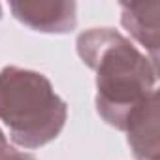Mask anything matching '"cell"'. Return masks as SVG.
<instances>
[{
    "label": "cell",
    "instance_id": "8992f818",
    "mask_svg": "<svg viewBox=\"0 0 160 160\" xmlns=\"http://www.w3.org/2000/svg\"><path fill=\"white\" fill-rule=\"evenodd\" d=\"M0 160H36L30 152H25V151H17L13 147H4L0 151Z\"/></svg>",
    "mask_w": 160,
    "mask_h": 160
},
{
    "label": "cell",
    "instance_id": "ba28073f",
    "mask_svg": "<svg viewBox=\"0 0 160 160\" xmlns=\"http://www.w3.org/2000/svg\"><path fill=\"white\" fill-rule=\"evenodd\" d=\"M0 17H2V6H0Z\"/></svg>",
    "mask_w": 160,
    "mask_h": 160
},
{
    "label": "cell",
    "instance_id": "7a4b0ae2",
    "mask_svg": "<svg viewBox=\"0 0 160 160\" xmlns=\"http://www.w3.org/2000/svg\"><path fill=\"white\" fill-rule=\"evenodd\" d=\"M68 119L66 102L40 72L6 66L0 70V121L23 149H40L58 138Z\"/></svg>",
    "mask_w": 160,
    "mask_h": 160
},
{
    "label": "cell",
    "instance_id": "5b68a950",
    "mask_svg": "<svg viewBox=\"0 0 160 160\" xmlns=\"http://www.w3.org/2000/svg\"><path fill=\"white\" fill-rule=\"evenodd\" d=\"M121 23L124 30L149 51V58L158 64L160 45V2H122Z\"/></svg>",
    "mask_w": 160,
    "mask_h": 160
},
{
    "label": "cell",
    "instance_id": "52a82bcc",
    "mask_svg": "<svg viewBox=\"0 0 160 160\" xmlns=\"http://www.w3.org/2000/svg\"><path fill=\"white\" fill-rule=\"evenodd\" d=\"M10 143H8V139H6V136H4V132L0 130V151H2L4 147H8Z\"/></svg>",
    "mask_w": 160,
    "mask_h": 160
},
{
    "label": "cell",
    "instance_id": "3957f363",
    "mask_svg": "<svg viewBox=\"0 0 160 160\" xmlns=\"http://www.w3.org/2000/svg\"><path fill=\"white\" fill-rule=\"evenodd\" d=\"M10 10L17 21L36 32L66 34L77 25V4L60 0H21L10 2Z\"/></svg>",
    "mask_w": 160,
    "mask_h": 160
},
{
    "label": "cell",
    "instance_id": "277c9868",
    "mask_svg": "<svg viewBox=\"0 0 160 160\" xmlns=\"http://www.w3.org/2000/svg\"><path fill=\"white\" fill-rule=\"evenodd\" d=\"M122 132H126L128 145L136 160H160L158 143V92H151L126 119Z\"/></svg>",
    "mask_w": 160,
    "mask_h": 160
},
{
    "label": "cell",
    "instance_id": "6da1fadb",
    "mask_svg": "<svg viewBox=\"0 0 160 160\" xmlns=\"http://www.w3.org/2000/svg\"><path fill=\"white\" fill-rule=\"evenodd\" d=\"M77 55L96 73V111L122 130L128 115L156 91L158 64L113 28H89L77 36Z\"/></svg>",
    "mask_w": 160,
    "mask_h": 160
}]
</instances>
